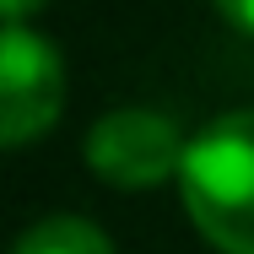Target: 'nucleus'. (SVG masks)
Returning a JSON list of instances; mask_svg holds the SVG:
<instances>
[{
  "instance_id": "obj_1",
  "label": "nucleus",
  "mask_w": 254,
  "mask_h": 254,
  "mask_svg": "<svg viewBox=\"0 0 254 254\" xmlns=\"http://www.w3.org/2000/svg\"><path fill=\"white\" fill-rule=\"evenodd\" d=\"M184 211L222 254H254V108L211 119L184 152Z\"/></svg>"
},
{
  "instance_id": "obj_4",
  "label": "nucleus",
  "mask_w": 254,
  "mask_h": 254,
  "mask_svg": "<svg viewBox=\"0 0 254 254\" xmlns=\"http://www.w3.org/2000/svg\"><path fill=\"white\" fill-rule=\"evenodd\" d=\"M11 254H114V244H108V233H103L98 222L60 211V216L33 222V227L16 238Z\"/></svg>"
},
{
  "instance_id": "obj_2",
  "label": "nucleus",
  "mask_w": 254,
  "mask_h": 254,
  "mask_svg": "<svg viewBox=\"0 0 254 254\" xmlns=\"http://www.w3.org/2000/svg\"><path fill=\"white\" fill-rule=\"evenodd\" d=\"M87 168L114 190H157L184 173L190 141L157 108H114L87 130Z\"/></svg>"
},
{
  "instance_id": "obj_5",
  "label": "nucleus",
  "mask_w": 254,
  "mask_h": 254,
  "mask_svg": "<svg viewBox=\"0 0 254 254\" xmlns=\"http://www.w3.org/2000/svg\"><path fill=\"white\" fill-rule=\"evenodd\" d=\"M211 5L222 11L227 27H238L244 38H254V0H211Z\"/></svg>"
},
{
  "instance_id": "obj_3",
  "label": "nucleus",
  "mask_w": 254,
  "mask_h": 254,
  "mask_svg": "<svg viewBox=\"0 0 254 254\" xmlns=\"http://www.w3.org/2000/svg\"><path fill=\"white\" fill-rule=\"evenodd\" d=\"M65 108V60L44 33H0V141L11 152L44 141Z\"/></svg>"
},
{
  "instance_id": "obj_6",
  "label": "nucleus",
  "mask_w": 254,
  "mask_h": 254,
  "mask_svg": "<svg viewBox=\"0 0 254 254\" xmlns=\"http://www.w3.org/2000/svg\"><path fill=\"white\" fill-rule=\"evenodd\" d=\"M49 0H0V11H5V27H27V16H38Z\"/></svg>"
}]
</instances>
